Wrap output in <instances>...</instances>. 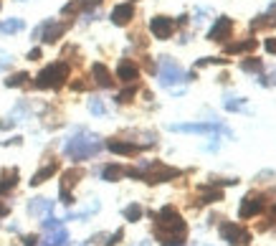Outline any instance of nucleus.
Segmentation results:
<instances>
[{
	"label": "nucleus",
	"mask_w": 276,
	"mask_h": 246,
	"mask_svg": "<svg viewBox=\"0 0 276 246\" xmlns=\"http://www.w3.org/2000/svg\"><path fill=\"white\" fill-rule=\"evenodd\" d=\"M150 31L155 38L160 41H167L172 36V31H175V23H172V18H165V16H155L150 21Z\"/></svg>",
	"instance_id": "6e6552de"
},
{
	"label": "nucleus",
	"mask_w": 276,
	"mask_h": 246,
	"mask_svg": "<svg viewBox=\"0 0 276 246\" xmlns=\"http://www.w3.org/2000/svg\"><path fill=\"white\" fill-rule=\"evenodd\" d=\"M112 23L114 25H127L129 21H132L135 18V8H132V3H119L117 8H114L112 10Z\"/></svg>",
	"instance_id": "9b49d317"
},
{
	"label": "nucleus",
	"mask_w": 276,
	"mask_h": 246,
	"mask_svg": "<svg viewBox=\"0 0 276 246\" xmlns=\"http://www.w3.org/2000/svg\"><path fill=\"white\" fill-rule=\"evenodd\" d=\"M117 76L124 81V84H132L137 76H139V69L135 61H129V59H122L119 66H117Z\"/></svg>",
	"instance_id": "f8f14e48"
},
{
	"label": "nucleus",
	"mask_w": 276,
	"mask_h": 246,
	"mask_svg": "<svg viewBox=\"0 0 276 246\" xmlns=\"http://www.w3.org/2000/svg\"><path fill=\"white\" fill-rule=\"evenodd\" d=\"M41 246H69V234H66V228H56V231H48V236L43 239Z\"/></svg>",
	"instance_id": "dca6fc26"
},
{
	"label": "nucleus",
	"mask_w": 276,
	"mask_h": 246,
	"mask_svg": "<svg viewBox=\"0 0 276 246\" xmlns=\"http://www.w3.org/2000/svg\"><path fill=\"white\" fill-rule=\"evenodd\" d=\"M8 66H10V56L0 51V71H3V69H8Z\"/></svg>",
	"instance_id": "72a5a7b5"
},
{
	"label": "nucleus",
	"mask_w": 276,
	"mask_h": 246,
	"mask_svg": "<svg viewBox=\"0 0 276 246\" xmlns=\"http://www.w3.org/2000/svg\"><path fill=\"white\" fill-rule=\"evenodd\" d=\"M178 175H180V170L157 165V170H155V172H150V175H144V180H147V183H165V180H172V178H178Z\"/></svg>",
	"instance_id": "ddd939ff"
},
{
	"label": "nucleus",
	"mask_w": 276,
	"mask_h": 246,
	"mask_svg": "<svg viewBox=\"0 0 276 246\" xmlns=\"http://www.w3.org/2000/svg\"><path fill=\"white\" fill-rule=\"evenodd\" d=\"M157 223H155V234L160 239L162 246H183L185 244V221L180 219V213L172 208V206H165L157 216Z\"/></svg>",
	"instance_id": "f257e3e1"
},
{
	"label": "nucleus",
	"mask_w": 276,
	"mask_h": 246,
	"mask_svg": "<svg viewBox=\"0 0 276 246\" xmlns=\"http://www.w3.org/2000/svg\"><path fill=\"white\" fill-rule=\"evenodd\" d=\"M101 0H81V8H92V5H99Z\"/></svg>",
	"instance_id": "4c0bfd02"
},
{
	"label": "nucleus",
	"mask_w": 276,
	"mask_h": 246,
	"mask_svg": "<svg viewBox=\"0 0 276 246\" xmlns=\"http://www.w3.org/2000/svg\"><path fill=\"white\" fill-rule=\"evenodd\" d=\"M135 246H152V241H139V244H135Z\"/></svg>",
	"instance_id": "ea45409f"
},
{
	"label": "nucleus",
	"mask_w": 276,
	"mask_h": 246,
	"mask_svg": "<svg viewBox=\"0 0 276 246\" xmlns=\"http://www.w3.org/2000/svg\"><path fill=\"white\" fill-rule=\"evenodd\" d=\"M241 69H243V71H249V74H253V71L258 74V71L264 69V64H261L258 59H246V61L241 64Z\"/></svg>",
	"instance_id": "bb28decb"
},
{
	"label": "nucleus",
	"mask_w": 276,
	"mask_h": 246,
	"mask_svg": "<svg viewBox=\"0 0 276 246\" xmlns=\"http://www.w3.org/2000/svg\"><path fill=\"white\" fill-rule=\"evenodd\" d=\"M261 211H264V200H261L258 196H246L241 200L238 216H241V219H251V216H258Z\"/></svg>",
	"instance_id": "9d476101"
},
{
	"label": "nucleus",
	"mask_w": 276,
	"mask_h": 246,
	"mask_svg": "<svg viewBox=\"0 0 276 246\" xmlns=\"http://www.w3.org/2000/svg\"><path fill=\"white\" fill-rule=\"evenodd\" d=\"M243 102H246V99H241V97H230V94H226L223 107H226L228 112H238V109H243Z\"/></svg>",
	"instance_id": "5701e85b"
},
{
	"label": "nucleus",
	"mask_w": 276,
	"mask_h": 246,
	"mask_svg": "<svg viewBox=\"0 0 276 246\" xmlns=\"http://www.w3.org/2000/svg\"><path fill=\"white\" fill-rule=\"evenodd\" d=\"M81 175H84V170H79V168H74V170L64 172V183H61V188H66V191H69L71 185H76V180H79Z\"/></svg>",
	"instance_id": "4be33fe9"
},
{
	"label": "nucleus",
	"mask_w": 276,
	"mask_h": 246,
	"mask_svg": "<svg viewBox=\"0 0 276 246\" xmlns=\"http://www.w3.org/2000/svg\"><path fill=\"white\" fill-rule=\"evenodd\" d=\"M170 129L172 132H198V135H206V132H221V135H228V137L233 135L226 124L213 122V120H208V122H187V124H170Z\"/></svg>",
	"instance_id": "39448f33"
},
{
	"label": "nucleus",
	"mask_w": 276,
	"mask_h": 246,
	"mask_svg": "<svg viewBox=\"0 0 276 246\" xmlns=\"http://www.w3.org/2000/svg\"><path fill=\"white\" fill-rule=\"evenodd\" d=\"M107 148L114 152V155H137L139 152V145H132V142H119V140H109Z\"/></svg>",
	"instance_id": "4468645a"
},
{
	"label": "nucleus",
	"mask_w": 276,
	"mask_h": 246,
	"mask_svg": "<svg viewBox=\"0 0 276 246\" xmlns=\"http://www.w3.org/2000/svg\"><path fill=\"white\" fill-rule=\"evenodd\" d=\"M230 31H233V21H230L228 16H221V18L213 23L210 31H208V38L210 41H226L230 36Z\"/></svg>",
	"instance_id": "1a4fd4ad"
},
{
	"label": "nucleus",
	"mask_w": 276,
	"mask_h": 246,
	"mask_svg": "<svg viewBox=\"0 0 276 246\" xmlns=\"http://www.w3.org/2000/svg\"><path fill=\"white\" fill-rule=\"evenodd\" d=\"M25 79H28L25 71L23 74H13L10 79H5V86H21V84H25Z\"/></svg>",
	"instance_id": "c756f323"
},
{
	"label": "nucleus",
	"mask_w": 276,
	"mask_h": 246,
	"mask_svg": "<svg viewBox=\"0 0 276 246\" xmlns=\"http://www.w3.org/2000/svg\"><path fill=\"white\" fill-rule=\"evenodd\" d=\"M41 226L46 228V231H56V228H61V221H59V219H53V216H46V219L41 221Z\"/></svg>",
	"instance_id": "c85d7f7f"
},
{
	"label": "nucleus",
	"mask_w": 276,
	"mask_h": 246,
	"mask_svg": "<svg viewBox=\"0 0 276 246\" xmlns=\"http://www.w3.org/2000/svg\"><path fill=\"white\" fill-rule=\"evenodd\" d=\"M253 46H256V41H253V38H246V41H241V43H230V46H228V53H243V51L253 49Z\"/></svg>",
	"instance_id": "b1692460"
},
{
	"label": "nucleus",
	"mask_w": 276,
	"mask_h": 246,
	"mask_svg": "<svg viewBox=\"0 0 276 246\" xmlns=\"http://www.w3.org/2000/svg\"><path fill=\"white\" fill-rule=\"evenodd\" d=\"M132 97H135V86H127V89L117 97V102L119 104H124V102H132Z\"/></svg>",
	"instance_id": "7c9ffc66"
},
{
	"label": "nucleus",
	"mask_w": 276,
	"mask_h": 246,
	"mask_svg": "<svg viewBox=\"0 0 276 246\" xmlns=\"http://www.w3.org/2000/svg\"><path fill=\"white\" fill-rule=\"evenodd\" d=\"M28 59H31V61H38V59H41V49H33V51H28Z\"/></svg>",
	"instance_id": "f704fd0d"
},
{
	"label": "nucleus",
	"mask_w": 276,
	"mask_h": 246,
	"mask_svg": "<svg viewBox=\"0 0 276 246\" xmlns=\"http://www.w3.org/2000/svg\"><path fill=\"white\" fill-rule=\"evenodd\" d=\"M16 183H18V170H5L0 175V193H8L10 188H16Z\"/></svg>",
	"instance_id": "6ab92c4d"
},
{
	"label": "nucleus",
	"mask_w": 276,
	"mask_h": 246,
	"mask_svg": "<svg viewBox=\"0 0 276 246\" xmlns=\"http://www.w3.org/2000/svg\"><path fill=\"white\" fill-rule=\"evenodd\" d=\"M53 211V200H48V198H33L31 203H28V213L31 216H43V213H51Z\"/></svg>",
	"instance_id": "2eb2a0df"
},
{
	"label": "nucleus",
	"mask_w": 276,
	"mask_h": 246,
	"mask_svg": "<svg viewBox=\"0 0 276 246\" xmlns=\"http://www.w3.org/2000/svg\"><path fill=\"white\" fill-rule=\"evenodd\" d=\"M8 211H10V208H8V206H5V203H0V216H5V213H8Z\"/></svg>",
	"instance_id": "58836bf2"
},
{
	"label": "nucleus",
	"mask_w": 276,
	"mask_h": 246,
	"mask_svg": "<svg viewBox=\"0 0 276 246\" xmlns=\"http://www.w3.org/2000/svg\"><path fill=\"white\" fill-rule=\"evenodd\" d=\"M89 112L96 114V117H104V114H107V104L101 102L99 97H92V99H89Z\"/></svg>",
	"instance_id": "393cba45"
},
{
	"label": "nucleus",
	"mask_w": 276,
	"mask_h": 246,
	"mask_svg": "<svg viewBox=\"0 0 276 246\" xmlns=\"http://www.w3.org/2000/svg\"><path fill=\"white\" fill-rule=\"evenodd\" d=\"M221 239L226 244H230V246H243V244L251 241V234L238 223H223L221 226Z\"/></svg>",
	"instance_id": "423d86ee"
},
{
	"label": "nucleus",
	"mask_w": 276,
	"mask_h": 246,
	"mask_svg": "<svg viewBox=\"0 0 276 246\" xmlns=\"http://www.w3.org/2000/svg\"><path fill=\"white\" fill-rule=\"evenodd\" d=\"M215 200H223V193L221 191H206L200 196V203H215Z\"/></svg>",
	"instance_id": "cd10ccee"
},
{
	"label": "nucleus",
	"mask_w": 276,
	"mask_h": 246,
	"mask_svg": "<svg viewBox=\"0 0 276 246\" xmlns=\"http://www.w3.org/2000/svg\"><path fill=\"white\" fill-rule=\"evenodd\" d=\"M56 170H59V165H56V163H48L46 168H41V170L36 172V175L31 178V185H41L43 180H48V178L53 175V172H56Z\"/></svg>",
	"instance_id": "aec40b11"
},
{
	"label": "nucleus",
	"mask_w": 276,
	"mask_h": 246,
	"mask_svg": "<svg viewBox=\"0 0 276 246\" xmlns=\"http://www.w3.org/2000/svg\"><path fill=\"white\" fill-rule=\"evenodd\" d=\"M92 74H94V79H96L99 86H104V89H109V86H112V74H109V69L104 64H94L92 66Z\"/></svg>",
	"instance_id": "f3484780"
},
{
	"label": "nucleus",
	"mask_w": 276,
	"mask_h": 246,
	"mask_svg": "<svg viewBox=\"0 0 276 246\" xmlns=\"http://www.w3.org/2000/svg\"><path fill=\"white\" fill-rule=\"evenodd\" d=\"M160 84L162 86H175V84H180V81H190V79H195V74L190 71V74H185V71L180 69V64L178 61H172L170 56H162L160 59Z\"/></svg>",
	"instance_id": "7ed1b4c3"
},
{
	"label": "nucleus",
	"mask_w": 276,
	"mask_h": 246,
	"mask_svg": "<svg viewBox=\"0 0 276 246\" xmlns=\"http://www.w3.org/2000/svg\"><path fill=\"white\" fill-rule=\"evenodd\" d=\"M66 76H69V66L64 61H56L36 76V86L38 89H56V86H61L66 81Z\"/></svg>",
	"instance_id": "20e7f679"
},
{
	"label": "nucleus",
	"mask_w": 276,
	"mask_h": 246,
	"mask_svg": "<svg viewBox=\"0 0 276 246\" xmlns=\"http://www.w3.org/2000/svg\"><path fill=\"white\" fill-rule=\"evenodd\" d=\"M36 241H38L36 236H25V239H23V246H38Z\"/></svg>",
	"instance_id": "c9c22d12"
},
{
	"label": "nucleus",
	"mask_w": 276,
	"mask_h": 246,
	"mask_svg": "<svg viewBox=\"0 0 276 246\" xmlns=\"http://www.w3.org/2000/svg\"><path fill=\"white\" fill-rule=\"evenodd\" d=\"M25 28V23L21 18H8L0 23V36H13V33H21Z\"/></svg>",
	"instance_id": "a211bd4d"
},
{
	"label": "nucleus",
	"mask_w": 276,
	"mask_h": 246,
	"mask_svg": "<svg viewBox=\"0 0 276 246\" xmlns=\"http://www.w3.org/2000/svg\"><path fill=\"white\" fill-rule=\"evenodd\" d=\"M61 203H66V206L74 203V196H71V193L66 191V188H61Z\"/></svg>",
	"instance_id": "2f4dec72"
},
{
	"label": "nucleus",
	"mask_w": 276,
	"mask_h": 246,
	"mask_svg": "<svg viewBox=\"0 0 276 246\" xmlns=\"http://www.w3.org/2000/svg\"><path fill=\"white\" fill-rule=\"evenodd\" d=\"M64 33H66V23L46 21V23H41L36 31H33V38H41V41H46V43H53V41H59Z\"/></svg>",
	"instance_id": "0eeeda50"
},
{
	"label": "nucleus",
	"mask_w": 276,
	"mask_h": 246,
	"mask_svg": "<svg viewBox=\"0 0 276 246\" xmlns=\"http://www.w3.org/2000/svg\"><path fill=\"white\" fill-rule=\"evenodd\" d=\"M124 236V231L119 228V231H114V236H109V241H107V246H114V244H119V239Z\"/></svg>",
	"instance_id": "473e14b6"
},
{
	"label": "nucleus",
	"mask_w": 276,
	"mask_h": 246,
	"mask_svg": "<svg viewBox=\"0 0 276 246\" xmlns=\"http://www.w3.org/2000/svg\"><path fill=\"white\" fill-rule=\"evenodd\" d=\"M266 51L276 53V38H269V41H266Z\"/></svg>",
	"instance_id": "e433bc0d"
},
{
	"label": "nucleus",
	"mask_w": 276,
	"mask_h": 246,
	"mask_svg": "<svg viewBox=\"0 0 276 246\" xmlns=\"http://www.w3.org/2000/svg\"><path fill=\"white\" fill-rule=\"evenodd\" d=\"M122 213H124V219H127V221H139V219H142V206L132 203V206H127Z\"/></svg>",
	"instance_id": "a878e982"
},
{
	"label": "nucleus",
	"mask_w": 276,
	"mask_h": 246,
	"mask_svg": "<svg viewBox=\"0 0 276 246\" xmlns=\"http://www.w3.org/2000/svg\"><path fill=\"white\" fill-rule=\"evenodd\" d=\"M104 150V140L99 135H92L86 129H79L76 135H71L66 142H64V155L71 157L74 163H81V160H89V157L99 155Z\"/></svg>",
	"instance_id": "f03ea898"
},
{
	"label": "nucleus",
	"mask_w": 276,
	"mask_h": 246,
	"mask_svg": "<svg viewBox=\"0 0 276 246\" xmlns=\"http://www.w3.org/2000/svg\"><path fill=\"white\" fill-rule=\"evenodd\" d=\"M271 216H274V219H276V206H274V208H271Z\"/></svg>",
	"instance_id": "a19ab883"
},
{
	"label": "nucleus",
	"mask_w": 276,
	"mask_h": 246,
	"mask_svg": "<svg viewBox=\"0 0 276 246\" xmlns=\"http://www.w3.org/2000/svg\"><path fill=\"white\" fill-rule=\"evenodd\" d=\"M124 175V168H119V165H107L104 170H101V178H104L107 183H114V180H119Z\"/></svg>",
	"instance_id": "412c9836"
}]
</instances>
